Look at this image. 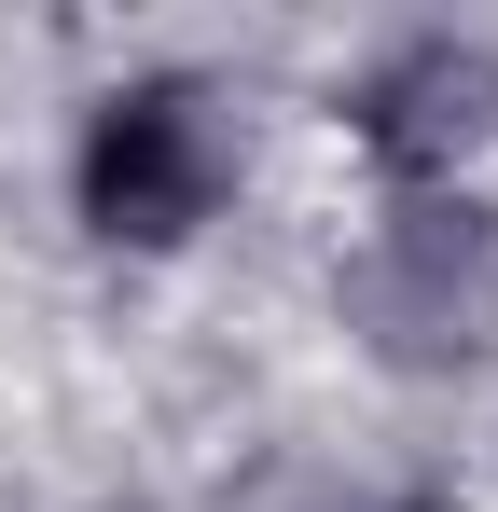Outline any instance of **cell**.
Returning a JSON list of instances; mask_svg holds the SVG:
<instances>
[{
  "label": "cell",
  "mask_w": 498,
  "mask_h": 512,
  "mask_svg": "<svg viewBox=\"0 0 498 512\" xmlns=\"http://www.w3.org/2000/svg\"><path fill=\"white\" fill-rule=\"evenodd\" d=\"M70 180H83V222L111 250H180L222 208V125H208L194 84H125V97H97Z\"/></svg>",
  "instance_id": "2"
},
{
  "label": "cell",
  "mask_w": 498,
  "mask_h": 512,
  "mask_svg": "<svg viewBox=\"0 0 498 512\" xmlns=\"http://www.w3.org/2000/svg\"><path fill=\"white\" fill-rule=\"evenodd\" d=\"M346 319L388 346V360H415V374L485 360V346H498V222L457 208V194L388 208V236H374L360 277H346Z\"/></svg>",
  "instance_id": "1"
},
{
  "label": "cell",
  "mask_w": 498,
  "mask_h": 512,
  "mask_svg": "<svg viewBox=\"0 0 498 512\" xmlns=\"http://www.w3.org/2000/svg\"><path fill=\"white\" fill-rule=\"evenodd\" d=\"M346 111H360V153H374V167L443 180L457 153L498 139V56L457 42V28H429V42H402V56H374V84L346 97Z\"/></svg>",
  "instance_id": "3"
}]
</instances>
